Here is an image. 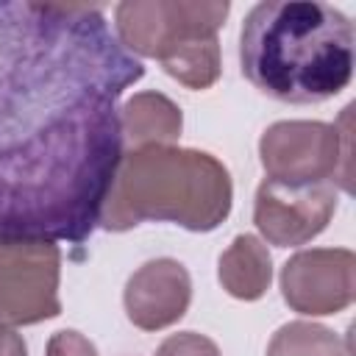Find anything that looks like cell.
I'll return each mask as SVG.
<instances>
[{"label":"cell","mask_w":356,"mask_h":356,"mask_svg":"<svg viewBox=\"0 0 356 356\" xmlns=\"http://www.w3.org/2000/svg\"><path fill=\"white\" fill-rule=\"evenodd\" d=\"M142 75L100 6L0 0V236L81 245L100 225L117 100Z\"/></svg>","instance_id":"6da1fadb"},{"label":"cell","mask_w":356,"mask_h":356,"mask_svg":"<svg viewBox=\"0 0 356 356\" xmlns=\"http://www.w3.org/2000/svg\"><path fill=\"white\" fill-rule=\"evenodd\" d=\"M353 22L320 0L256 3L239 31L242 75L281 103H323L353 78Z\"/></svg>","instance_id":"7a4b0ae2"},{"label":"cell","mask_w":356,"mask_h":356,"mask_svg":"<svg viewBox=\"0 0 356 356\" xmlns=\"http://www.w3.org/2000/svg\"><path fill=\"white\" fill-rule=\"evenodd\" d=\"M231 211L228 170L209 153L145 145L122 156L100 222L128 231L145 220L211 231Z\"/></svg>","instance_id":"3957f363"},{"label":"cell","mask_w":356,"mask_h":356,"mask_svg":"<svg viewBox=\"0 0 356 356\" xmlns=\"http://www.w3.org/2000/svg\"><path fill=\"white\" fill-rule=\"evenodd\" d=\"M61 253L47 239L0 236V320L33 325L61 312Z\"/></svg>","instance_id":"277c9868"},{"label":"cell","mask_w":356,"mask_h":356,"mask_svg":"<svg viewBox=\"0 0 356 356\" xmlns=\"http://www.w3.org/2000/svg\"><path fill=\"white\" fill-rule=\"evenodd\" d=\"M228 3L186 0H131L114 8L117 39L128 53L161 58L181 42L217 36L228 17Z\"/></svg>","instance_id":"5b68a950"},{"label":"cell","mask_w":356,"mask_h":356,"mask_svg":"<svg viewBox=\"0 0 356 356\" xmlns=\"http://www.w3.org/2000/svg\"><path fill=\"white\" fill-rule=\"evenodd\" d=\"M348 131L325 122H275L259 142L261 164L270 181L289 186L331 184L342 159H348Z\"/></svg>","instance_id":"8992f818"},{"label":"cell","mask_w":356,"mask_h":356,"mask_svg":"<svg viewBox=\"0 0 356 356\" xmlns=\"http://www.w3.org/2000/svg\"><path fill=\"white\" fill-rule=\"evenodd\" d=\"M337 209L334 184L289 186L264 178L256 189L253 222L261 236L278 248L303 245L317 236Z\"/></svg>","instance_id":"52a82bcc"},{"label":"cell","mask_w":356,"mask_h":356,"mask_svg":"<svg viewBox=\"0 0 356 356\" xmlns=\"http://www.w3.org/2000/svg\"><path fill=\"white\" fill-rule=\"evenodd\" d=\"M353 267L345 248L300 250L281 270L284 300L300 314H337L353 300Z\"/></svg>","instance_id":"ba28073f"},{"label":"cell","mask_w":356,"mask_h":356,"mask_svg":"<svg viewBox=\"0 0 356 356\" xmlns=\"http://www.w3.org/2000/svg\"><path fill=\"white\" fill-rule=\"evenodd\" d=\"M189 298L192 281L186 267L175 259H153L128 278L125 312L136 328L159 331L186 314Z\"/></svg>","instance_id":"9c48e42d"},{"label":"cell","mask_w":356,"mask_h":356,"mask_svg":"<svg viewBox=\"0 0 356 356\" xmlns=\"http://www.w3.org/2000/svg\"><path fill=\"white\" fill-rule=\"evenodd\" d=\"M273 278V261L267 248L256 236H236L220 256V284L239 300H256L267 292Z\"/></svg>","instance_id":"30bf717a"},{"label":"cell","mask_w":356,"mask_h":356,"mask_svg":"<svg viewBox=\"0 0 356 356\" xmlns=\"http://www.w3.org/2000/svg\"><path fill=\"white\" fill-rule=\"evenodd\" d=\"M120 117H122V136H128L131 145L136 147L167 145L181 134V108L159 92L134 95L120 111Z\"/></svg>","instance_id":"8fae6325"},{"label":"cell","mask_w":356,"mask_h":356,"mask_svg":"<svg viewBox=\"0 0 356 356\" xmlns=\"http://www.w3.org/2000/svg\"><path fill=\"white\" fill-rule=\"evenodd\" d=\"M159 64L164 67L167 75H172L184 86L206 89L220 75V44H217V36L181 42L172 50H167L159 58Z\"/></svg>","instance_id":"7c38bea8"},{"label":"cell","mask_w":356,"mask_h":356,"mask_svg":"<svg viewBox=\"0 0 356 356\" xmlns=\"http://www.w3.org/2000/svg\"><path fill=\"white\" fill-rule=\"evenodd\" d=\"M267 356H348L339 337L314 323H286L275 331Z\"/></svg>","instance_id":"4fadbf2b"},{"label":"cell","mask_w":356,"mask_h":356,"mask_svg":"<svg viewBox=\"0 0 356 356\" xmlns=\"http://www.w3.org/2000/svg\"><path fill=\"white\" fill-rule=\"evenodd\" d=\"M156 356H222V353L209 337L195 334V331H181V334L167 337L159 345Z\"/></svg>","instance_id":"5bb4252c"},{"label":"cell","mask_w":356,"mask_h":356,"mask_svg":"<svg viewBox=\"0 0 356 356\" xmlns=\"http://www.w3.org/2000/svg\"><path fill=\"white\" fill-rule=\"evenodd\" d=\"M47 356H97V350L78 331H56L47 342Z\"/></svg>","instance_id":"9a60e30c"},{"label":"cell","mask_w":356,"mask_h":356,"mask_svg":"<svg viewBox=\"0 0 356 356\" xmlns=\"http://www.w3.org/2000/svg\"><path fill=\"white\" fill-rule=\"evenodd\" d=\"M0 356H28L22 337L6 320H0Z\"/></svg>","instance_id":"2e32d148"}]
</instances>
